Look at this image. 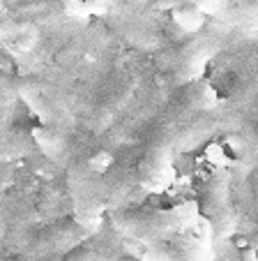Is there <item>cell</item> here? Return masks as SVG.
<instances>
[{
  "label": "cell",
  "mask_w": 258,
  "mask_h": 261,
  "mask_svg": "<svg viewBox=\"0 0 258 261\" xmlns=\"http://www.w3.org/2000/svg\"><path fill=\"white\" fill-rule=\"evenodd\" d=\"M108 215L118 233L132 241L155 243L196 227L200 213L194 201H182L173 208H116Z\"/></svg>",
  "instance_id": "cell-1"
},
{
  "label": "cell",
  "mask_w": 258,
  "mask_h": 261,
  "mask_svg": "<svg viewBox=\"0 0 258 261\" xmlns=\"http://www.w3.org/2000/svg\"><path fill=\"white\" fill-rule=\"evenodd\" d=\"M198 213L210 222L217 238H226L238 227V211L233 203V176L228 169H212L200 182Z\"/></svg>",
  "instance_id": "cell-2"
},
{
  "label": "cell",
  "mask_w": 258,
  "mask_h": 261,
  "mask_svg": "<svg viewBox=\"0 0 258 261\" xmlns=\"http://www.w3.org/2000/svg\"><path fill=\"white\" fill-rule=\"evenodd\" d=\"M67 192L72 199L74 217L88 227H97L102 213L106 211L102 188V171L88 162V158H74L67 164Z\"/></svg>",
  "instance_id": "cell-3"
},
{
  "label": "cell",
  "mask_w": 258,
  "mask_h": 261,
  "mask_svg": "<svg viewBox=\"0 0 258 261\" xmlns=\"http://www.w3.org/2000/svg\"><path fill=\"white\" fill-rule=\"evenodd\" d=\"M95 233L93 227L78 222L76 217L63 222H53L42 229H35L25 236L23 241V254L28 256H51V254H63L74 247L83 245L90 236Z\"/></svg>",
  "instance_id": "cell-4"
},
{
  "label": "cell",
  "mask_w": 258,
  "mask_h": 261,
  "mask_svg": "<svg viewBox=\"0 0 258 261\" xmlns=\"http://www.w3.org/2000/svg\"><path fill=\"white\" fill-rule=\"evenodd\" d=\"M23 99L30 104L35 114L44 120V125L51 127H60V129H69L72 125V111L69 104L65 102V97L53 88V86L39 84V81H30L28 86L21 88Z\"/></svg>",
  "instance_id": "cell-5"
},
{
  "label": "cell",
  "mask_w": 258,
  "mask_h": 261,
  "mask_svg": "<svg viewBox=\"0 0 258 261\" xmlns=\"http://www.w3.org/2000/svg\"><path fill=\"white\" fill-rule=\"evenodd\" d=\"M102 188L106 211L136 206L141 194L146 192L138 180L136 167H108L102 173Z\"/></svg>",
  "instance_id": "cell-6"
},
{
  "label": "cell",
  "mask_w": 258,
  "mask_h": 261,
  "mask_svg": "<svg viewBox=\"0 0 258 261\" xmlns=\"http://www.w3.org/2000/svg\"><path fill=\"white\" fill-rule=\"evenodd\" d=\"M33 141L58 167H67L76 158V153L72 150V143H69L67 129L51 127V125H39V127L33 129Z\"/></svg>",
  "instance_id": "cell-7"
},
{
  "label": "cell",
  "mask_w": 258,
  "mask_h": 261,
  "mask_svg": "<svg viewBox=\"0 0 258 261\" xmlns=\"http://www.w3.org/2000/svg\"><path fill=\"white\" fill-rule=\"evenodd\" d=\"M146 261H200V245L189 238L180 241H155L148 243L143 252Z\"/></svg>",
  "instance_id": "cell-8"
},
{
  "label": "cell",
  "mask_w": 258,
  "mask_h": 261,
  "mask_svg": "<svg viewBox=\"0 0 258 261\" xmlns=\"http://www.w3.org/2000/svg\"><path fill=\"white\" fill-rule=\"evenodd\" d=\"M14 104V88L7 81H0V148L10 134V114Z\"/></svg>",
  "instance_id": "cell-9"
},
{
  "label": "cell",
  "mask_w": 258,
  "mask_h": 261,
  "mask_svg": "<svg viewBox=\"0 0 258 261\" xmlns=\"http://www.w3.org/2000/svg\"><path fill=\"white\" fill-rule=\"evenodd\" d=\"M176 21L185 30H198L200 28V21H203V14H200L196 7L185 5V7H178V10H176Z\"/></svg>",
  "instance_id": "cell-10"
},
{
  "label": "cell",
  "mask_w": 258,
  "mask_h": 261,
  "mask_svg": "<svg viewBox=\"0 0 258 261\" xmlns=\"http://www.w3.org/2000/svg\"><path fill=\"white\" fill-rule=\"evenodd\" d=\"M249 199H251L253 203H258V167H256V171H253L251 180H249Z\"/></svg>",
  "instance_id": "cell-11"
}]
</instances>
